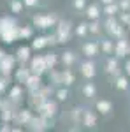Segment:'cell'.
I'll return each instance as SVG.
<instances>
[{"label":"cell","instance_id":"cell-1","mask_svg":"<svg viewBox=\"0 0 130 132\" xmlns=\"http://www.w3.org/2000/svg\"><path fill=\"white\" fill-rule=\"evenodd\" d=\"M14 63H16V58H14L12 55H7V53H5V56L0 60V74L11 76V72L14 71Z\"/></svg>","mask_w":130,"mask_h":132},{"label":"cell","instance_id":"cell-2","mask_svg":"<svg viewBox=\"0 0 130 132\" xmlns=\"http://www.w3.org/2000/svg\"><path fill=\"white\" fill-rule=\"evenodd\" d=\"M0 39H2V42H5V44H12L16 39H20V27L16 25V27H11L5 32H2L0 34Z\"/></svg>","mask_w":130,"mask_h":132},{"label":"cell","instance_id":"cell-3","mask_svg":"<svg viewBox=\"0 0 130 132\" xmlns=\"http://www.w3.org/2000/svg\"><path fill=\"white\" fill-rule=\"evenodd\" d=\"M48 69V65H46V60L42 58V56H35V58H32V65H30V71L33 74H42V72Z\"/></svg>","mask_w":130,"mask_h":132},{"label":"cell","instance_id":"cell-4","mask_svg":"<svg viewBox=\"0 0 130 132\" xmlns=\"http://www.w3.org/2000/svg\"><path fill=\"white\" fill-rule=\"evenodd\" d=\"M33 23L39 27V28H48L55 23V18L53 16H35L33 18Z\"/></svg>","mask_w":130,"mask_h":132},{"label":"cell","instance_id":"cell-5","mask_svg":"<svg viewBox=\"0 0 130 132\" xmlns=\"http://www.w3.org/2000/svg\"><path fill=\"white\" fill-rule=\"evenodd\" d=\"M12 118H14V120H16L18 123L28 125V122L32 120V113L28 111V109H21V111H18V114H14Z\"/></svg>","mask_w":130,"mask_h":132},{"label":"cell","instance_id":"cell-6","mask_svg":"<svg viewBox=\"0 0 130 132\" xmlns=\"http://www.w3.org/2000/svg\"><path fill=\"white\" fill-rule=\"evenodd\" d=\"M12 109L9 108V104L7 102H2V106H0V118H2V122H9L12 120Z\"/></svg>","mask_w":130,"mask_h":132},{"label":"cell","instance_id":"cell-7","mask_svg":"<svg viewBox=\"0 0 130 132\" xmlns=\"http://www.w3.org/2000/svg\"><path fill=\"white\" fill-rule=\"evenodd\" d=\"M27 88L30 92H35V90H39V83H40V79H39V74H30L28 78H27Z\"/></svg>","mask_w":130,"mask_h":132},{"label":"cell","instance_id":"cell-8","mask_svg":"<svg viewBox=\"0 0 130 132\" xmlns=\"http://www.w3.org/2000/svg\"><path fill=\"white\" fill-rule=\"evenodd\" d=\"M16 25H18V21L14 20V18L2 16V18H0V34H2V32H5L7 28H11V27H16Z\"/></svg>","mask_w":130,"mask_h":132},{"label":"cell","instance_id":"cell-9","mask_svg":"<svg viewBox=\"0 0 130 132\" xmlns=\"http://www.w3.org/2000/svg\"><path fill=\"white\" fill-rule=\"evenodd\" d=\"M21 97H23V90H21V86H20V85H14V86L9 90V101L18 102Z\"/></svg>","mask_w":130,"mask_h":132},{"label":"cell","instance_id":"cell-10","mask_svg":"<svg viewBox=\"0 0 130 132\" xmlns=\"http://www.w3.org/2000/svg\"><path fill=\"white\" fill-rule=\"evenodd\" d=\"M28 58H30V48H27V46H21V48H18V51H16V60L27 62Z\"/></svg>","mask_w":130,"mask_h":132},{"label":"cell","instance_id":"cell-11","mask_svg":"<svg viewBox=\"0 0 130 132\" xmlns=\"http://www.w3.org/2000/svg\"><path fill=\"white\" fill-rule=\"evenodd\" d=\"M32 130H44L46 129V122L42 120V118H32L30 122H28Z\"/></svg>","mask_w":130,"mask_h":132},{"label":"cell","instance_id":"cell-12","mask_svg":"<svg viewBox=\"0 0 130 132\" xmlns=\"http://www.w3.org/2000/svg\"><path fill=\"white\" fill-rule=\"evenodd\" d=\"M28 76H30V69H18V72H16V79L20 83H25Z\"/></svg>","mask_w":130,"mask_h":132},{"label":"cell","instance_id":"cell-13","mask_svg":"<svg viewBox=\"0 0 130 132\" xmlns=\"http://www.w3.org/2000/svg\"><path fill=\"white\" fill-rule=\"evenodd\" d=\"M46 44H48V39H46V37H37L35 41L32 42V48H33V50H40V48H44Z\"/></svg>","mask_w":130,"mask_h":132},{"label":"cell","instance_id":"cell-14","mask_svg":"<svg viewBox=\"0 0 130 132\" xmlns=\"http://www.w3.org/2000/svg\"><path fill=\"white\" fill-rule=\"evenodd\" d=\"M7 86H9V76H0V93H4V92L7 90Z\"/></svg>","mask_w":130,"mask_h":132},{"label":"cell","instance_id":"cell-15","mask_svg":"<svg viewBox=\"0 0 130 132\" xmlns=\"http://www.w3.org/2000/svg\"><path fill=\"white\" fill-rule=\"evenodd\" d=\"M21 9H23V2L21 0H12L11 2V11L12 12H21Z\"/></svg>","mask_w":130,"mask_h":132},{"label":"cell","instance_id":"cell-16","mask_svg":"<svg viewBox=\"0 0 130 132\" xmlns=\"http://www.w3.org/2000/svg\"><path fill=\"white\" fill-rule=\"evenodd\" d=\"M32 35V28L30 27H21L20 28V37L21 39H28Z\"/></svg>","mask_w":130,"mask_h":132},{"label":"cell","instance_id":"cell-17","mask_svg":"<svg viewBox=\"0 0 130 132\" xmlns=\"http://www.w3.org/2000/svg\"><path fill=\"white\" fill-rule=\"evenodd\" d=\"M44 60H46V65H48V67H53L55 62H56V58H55L53 55H48V56H44Z\"/></svg>","mask_w":130,"mask_h":132},{"label":"cell","instance_id":"cell-18","mask_svg":"<svg viewBox=\"0 0 130 132\" xmlns=\"http://www.w3.org/2000/svg\"><path fill=\"white\" fill-rule=\"evenodd\" d=\"M72 60H74V56H72V53H65V56H63V62H65V63H70Z\"/></svg>","mask_w":130,"mask_h":132},{"label":"cell","instance_id":"cell-19","mask_svg":"<svg viewBox=\"0 0 130 132\" xmlns=\"http://www.w3.org/2000/svg\"><path fill=\"white\" fill-rule=\"evenodd\" d=\"M23 4H25V5H28V7H32V5H35V4H37V0H23Z\"/></svg>","mask_w":130,"mask_h":132},{"label":"cell","instance_id":"cell-20","mask_svg":"<svg viewBox=\"0 0 130 132\" xmlns=\"http://www.w3.org/2000/svg\"><path fill=\"white\" fill-rule=\"evenodd\" d=\"M65 97H67V92H58V99H65Z\"/></svg>","mask_w":130,"mask_h":132},{"label":"cell","instance_id":"cell-21","mask_svg":"<svg viewBox=\"0 0 130 132\" xmlns=\"http://www.w3.org/2000/svg\"><path fill=\"white\" fill-rule=\"evenodd\" d=\"M0 130H2V132H7V130H11V127H9V125H4V127H0Z\"/></svg>","mask_w":130,"mask_h":132},{"label":"cell","instance_id":"cell-22","mask_svg":"<svg viewBox=\"0 0 130 132\" xmlns=\"http://www.w3.org/2000/svg\"><path fill=\"white\" fill-rule=\"evenodd\" d=\"M4 56H5V51H4V50H0V60H2Z\"/></svg>","mask_w":130,"mask_h":132},{"label":"cell","instance_id":"cell-23","mask_svg":"<svg viewBox=\"0 0 130 132\" xmlns=\"http://www.w3.org/2000/svg\"><path fill=\"white\" fill-rule=\"evenodd\" d=\"M0 106H2V101H0Z\"/></svg>","mask_w":130,"mask_h":132}]
</instances>
